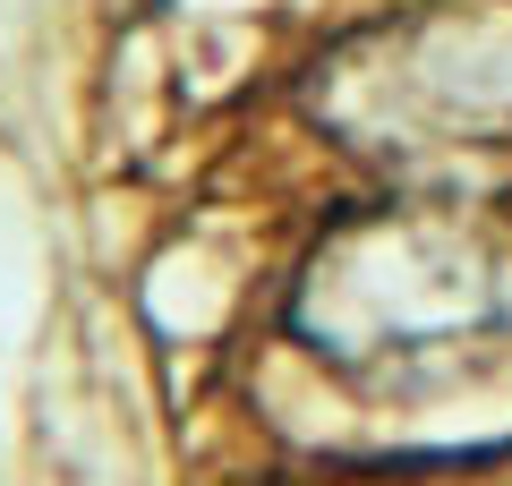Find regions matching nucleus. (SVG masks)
I'll use <instances>...</instances> for the list:
<instances>
[{
	"instance_id": "f257e3e1",
	"label": "nucleus",
	"mask_w": 512,
	"mask_h": 486,
	"mask_svg": "<svg viewBox=\"0 0 512 486\" xmlns=\"http://www.w3.org/2000/svg\"><path fill=\"white\" fill-rule=\"evenodd\" d=\"M291 324L359 376H478L512 359V214L384 205L333 222L291 282Z\"/></svg>"
}]
</instances>
